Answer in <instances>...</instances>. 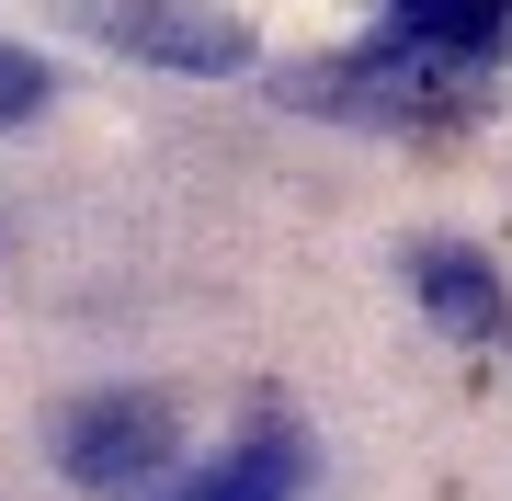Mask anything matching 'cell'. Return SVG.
I'll list each match as a JSON object with an SVG mask.
<instances>
[{
	"mask_svg": "<svg viewBox=\"0 0 512 501\" xmlns=\"http://www.w3.org/2000/svg\"><path fill=\"white\" fill-rule=\"evenodd\" d=\"M274 103H296V114H353V126H399V137H433V126H467V114H490V69L365 35L353 57H330V69H274Z\"/></svg>",
	"mask_w": 512,
	"mask_h": 501,
	"instance_id": "6da1fadb",
	"label": "cell"
},
{
	"mask_svg": "<svg viewBox=\"0 0 512 501\" xmlns=\"http://www.w3.org/2000/svg\"><path fill=\"white\" fill-rule=\"evenodd\" d=\"M80 35H103L114 57H148V69L183 80H251V23L205 12V0H57Z\"/></svg>",
	"mask_w": 512,
	"mask_h": 501,
	"instance_id": "7a4b0ae2",
	"label": "cell"
},
{
	"mask_svg": "<svg viewBox=\"0 0 512 501\" xmlns=\"http://www.w3.org/2000/svg\"><path fill=\"white\" fill-rule=\"evenodd\" d=\"M171 456H183V422L148 388H103V399L57 410V467L80 490H148V479H171Z\"/></svg>",
	"mask_w": 512,
	"mask_h": 501,
	"instance_id": "3957f363",
	"label": "cell"
},
{
	"mask_svg": "<svg viewBox=\"0 0 512 501\" xmlns=\"http://www.w3.org/2000/svg\"><path fill=\"white\" fill-rule=\"evenodd\" d=\"M410 297H421L433 331H456V342H512V285H501L478 251H456V240L410 251Z\"/></svg>",
	"mask_w": 512,
	"mask_h": 501,
	"instance_id": "277c9868",
	"label": "cell"
},
{
	"mask_svg": "<svg viewBox=\"0 0 512 501\" xmlns=\"http://www.w3.org/2000/svg\"><path fill=\"white\" fill-rule=\"evenodd\" d=\"M296 490H308V433H296L285 410H262V422L239 433L217 467H194L171 501H296Z\"/></svg>",
	"mask_w": 512,
	"mask_h": 501,
	"instance_id": "5b68a950",
	"label": "cell"
},
{
	"mask_svg": "<svg viewBox=\"0 0 512 501\" xmlns=\"http://www.w3.org/2000/svg\"><path fill=\"white\" fill-rule=\"evenodd\" d=\"M501 35H512V0H387V46H421V57L490 69Z\"/></svg>",
	"mask_w": 512,
	"mask_h": 501,
	"instance_id": "8992f818",
	"label": "cell"
},
{
	"mask_svg": "<svg viewBox=\"0 0 512 501\" xmlns=\"http://www.w3.org/2000/svg\"><path fill=\"white\" fill-rule=\"evenodd\" d=\"M35 103H46V57L35 46H0V126H23Z\"/></svg>",
	"mask_w": 512,
	"mask_h": 501,
	"instance_id": "52a82bcc",
	"label": "cell"
}]
</instances>
